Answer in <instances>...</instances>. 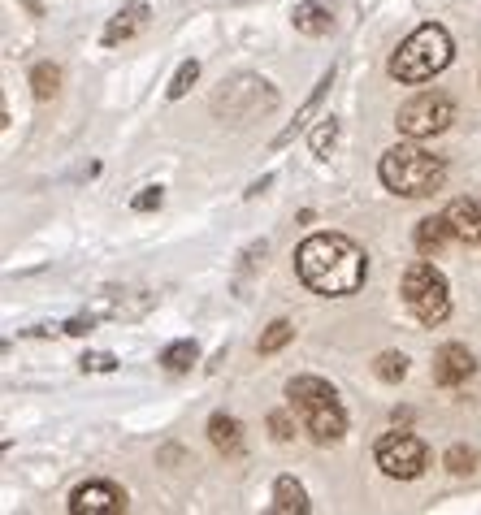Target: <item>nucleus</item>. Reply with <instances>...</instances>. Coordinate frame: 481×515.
Listing matches in <instances>:
<instances>
[{"mask_svg": "<svg viewBox=\"0 0 481 515\" xmlns=\"http://www.w3.org/2000/svg\"><path fill=\"white\" fill-rule=\"evenodd\" d=\"M295 273L312 295L325 299H343L356 295L369 277V260L347 234H312V239L299 243L295 252Z\"/></svg>", "mask_w": 481, "mask_h": 515, "instance_id": "nucleus-1", "label": "nucleus"}, {"mask_svg": "<svg viewBox=\"0 0 481 515\" xmlns=\"http://www.w3.org/2000/svg\"><path fill=\"white\" fill-rule=\"evenodd\" d=\"M377 178H382L386 191L408 195V200H425V195L442 191L447 165H442V156L416 148V143H395V148L377 161Z\"/></svg>", "mask_w": 481, "mask_h": 515, "instance_id": "nucleus-2", "label": "nucleus"}, {"mask_svg": "<svg viewBox=\"0 0 481 515\" xmlns=\"http://www.w3.org/2000/svg\"><path fill=\"white\" fill-rule=\"evenodd\" d=\"M286 399H291V407L299 412V420H304L308 438L330 446L347 433V412L343 403H338V390L330 386V381L321 377H291L286 381Z\"/></svg>", "mask_w": 481, "mask_h": 515, "instance_id": "nucleus-3", "label": "nucleus"}, {"mask_svg": "<svg viewBox=\"0 0 481 515\" xmlns=\"http://www.w3.org/2000/svg\"><path fill=\"white\" fill-rule=\"evenodd\" d=\"M451 52H455V44H451L447 26L425 22L395 48V57H390V78H399V83H429V78L451 65Z\"/></svg>", "mask_w": 481, "mask_h": 515, "instance_id": "nucleus-4", "label": "nucleus"}, {"mask_svg": "<svg viewBox=\"0 0 481 515\" xmlns=\"http://www.w3.org/2000/svg\"><path fill=\"white\" fill-rule=\"evenodd\" d=\"M403 303H408V312L421 325H442L451 316L447 277H442L434 264H429V256L425 260H412L408 273H403Z\"/></svg>", "mask_w": 481, "mask_h": 515, "instance_id": "nucleus-5", "label": "nucleus"}, {"mask_svg": "<svg viewBox=\"0 0 481 515\" xmlns=\"http://www.w3.org/2000/svg\"><path fill=\"white\" fill-rule=\"evenodd\" d=\"M273 104H278V96H273V87L265 83V78L239 74V78H230V83H221L213 109L221 117H230V122H252L256 113H269Z\"/></svg>", "mask_w": 481, "mask_h": 515, "instance_id": "nucleus-6", "label": "nucleus"}, {"mask_svg": "<svg viewBox=\"0 0 481 515\" xmlns=\"http://www.w3.org/2000/svg\"><path fill=\"white\" fill-rule=\"evenodd\" d=\"M451 122H455V104H451V96H442V91H421V96H412L395 117L399 135H408V139L442 135Z\"/></svg>", "mask_w": 481, "mask_h": 515, "instance_id": "nucleus-7", "label": "nucleus"}, {"mask_svg": "<svg viewBox=\"0 0 481 515\" xmlns=\"http://www.w3.org/2000/svg\"><path fill=\"white\" fill-rule=\"evenodd\" d=\"M373 459H377V468H382L386 477H395V481H416V477L425 472V464H429V451H425V442L416 438V433L395 429V433H386V438L377 442Z\"/></svg>", "mask_w": 481, "mask_h": 515, "instance_id": "nucleus-8", "label": "nucleus"}, {"mask_svg": "<svg viewBox=\"0 0 481 515\" xmlns=\"http://www.w3.org/2000/svg\"><path fill=\"white\" fill-rule=\"evenodd\" d=\"M126 494L113 481H87L70 494V515H122Z\"/></svg>", "mask_w": 481, "mask_h": 515, "instance_id": "nucleus-9", "label": "nucleus"}, {"mask_svg": "<svg viewBox=\"0 0 481 515\" xmlns=\"http://www.w3.org/2000/svg\"><path fill=\"white\" fill-rule=\"evenodd\" d=\"M473 373H477V360H473V351L468 347H460V342H447V347L434 355V381L438 386L455 390V386H464Z\"/></svg>", "mask_w": 481, "mask_h": 515, "instance_id": "nucleus-10", "label": "nucleus"}, {"mask_svg": "<svg viewBox=\"0 0 481 515\" xmlns=\"http://www.w3.org/2000/svg\"><path fill=\"white\" fill-rule=\"evenodd\" d=\"M148 22H152V9L143 5V0H130V5L117 9L109 18V26H104V35H100L104 48H117V44H126V39H135Z\"/></svg>", "mask_w": 481, "mask_h": 515, "instance_id": "nucleus-11", "label": "nucleus"}, {"mask_svg": "<svg viewBox=\"0 0 481 515\" xmlns=\"http://www.w3.org/2000/svg\"><path fill=\"white\" fill-rule=\"evenodd\" d=\"M447 226H451V239L464 243V247H477L481 243V200L464 195V200H451L447 204Z\"/></svg>", "mask_w": 481, "mask_h": 515, "instance_id": "nucleus-12", "label": "nucleus"}, {"mask_svg": "<svg viewBox=\"0 0 481 515\" xmlns=\"http://www.w3.org/2000/svg\"><path fill=\"white\" fill-rule=\"evenodd\" d=\"M126 295L130 290H104L96 316H109V321H139V316L156 303V295H148V290H135V299H126Z\"/></svg>", "mask_w": 481, "mask_h": 515, "instance_id": "nucleus-13", "label": "nucleus"}, {"mask_svg": "<svg viewBox=\"0 0 481 515\" xmlns=\"http://www.w3.org/2000/svg\"><path fill=\"white\" fill-rule=\"evenodd\" d=\"M330 87H334V70H325V74L317 78V87H312V96H308L304 104H299L295 122H291V126H282V130H278V135H273V143H269V148H273V152H282V148H286V143H291V139L299 135V130H304V126L312 122V113H317V109H321V100H325V91H330Z\"/></svg>", "mask_w": 481, "mask_h": 515, "instance_id": "nucleus-14", "label": "nucleus"}, {"mask_svg": "<svg viewBox=\"0 0 481 515\" xmlns=\"http://www.w3.org/2000/svg\"><path fill=\"white\" fill-rule=\"evenodd\" d=\"M291 26L299 35H330V26H334V18H330V9L325 5H317V0H299V5L291 9Z\"/></svg>", "mask_w": 481, "mask_h": 515, "instance_id": "nucleus-15", "label": "nucleus"}, {"mask_svg": "<svg viewBox=\"0 0 481 515\" xmlns=\"http://www.w3.org/2000/svg\"><path fill=\"white\" fill-rule=\"evenodd\" d=\"M447 239H451L447 213H438V217H425V221H416V234H412V243H416V252H421V256H438L442 247H447Z\"/></svg>", "mask_w": 481, "mask_h": 515, "instance_id": "nucleus-16", "label": "nucleus"}, {"mask_svg": "<svg viewBox=\"0 0 481 515\" xmlns=\"http://www.w3.org/2000/svg\"><path fill=\"white\" fill-rule=\"evenodd\" d=\"M278 515H304V511H312V503H308V490L299 485L295 477H278V485H273V503H269Z\"/></svg>", "mask_w": 481, "mask_h": 515, "instance_id": "nucleus-17", "label": "nucleus"}, {"mask_svg": "<svg viewBox=\"0 0 481 515\" xmlns=\"http://www.w3.org/2000/svg\"><path fill=\"white\" fill-rule=\"evenodd\" d=\"M208 438H213V446L221 455H239L243 451V425L226 412H217L213 420H208Z\"/></svg>", "mask_w": 481, "mask_h": 515, "instance_id": "nucleus-18", "label": "nucleus"}, {"mask_svg": "<svg viewBox=\"0 0 481 515\" xmlns=\"http://www.w3.org/2000/svg\"><path fill=\"white\" fill-rule=\"evenodd\" d=\"M195 360H200L195 338H178V342H169V347L161 351V368H165V373H187Z\"/></svg>", "mask_w": 481, "mask_h": 515, "instance_id": "nucleus-19", "label": "nucleus"}, {"mask_svg": "<svg viewBox=\"0 0 481 515\" xmlns=\"http://www.w3.org/2000/svg\"><path fill=\"white\" fill-rule=\"evenodd\" d=\"M31 91H35V100H52L61 91V70L52 61H39L35 70H31Z\"/></svg>", "mask_w": 481, "mask_h": 515, "instance_id": "nucleus-20", "label": "nucleus"}, {"mask_svg": "<svg viewBox=\"0 0 481 515\" xmlns=\"http://www.w3.org/2000/svg\"><path fill=\"white\" fill-rule=\"evenodd\" d=\"M195 78H200V61H182L178 65V70H174V78H169V87H165V96L169 100H182V96H187V91L195 87Z\"/></svg>", "mask_w": 481, "mask_h": 515, "instance_id": "nucleus-21", "label": "nucleus"}, {"mask_svg": "<svg viewBox=\"0 0 481 515\" xmlns=\"http://www.w3.org/2000/svg\"><path fill=\"white\" fill-rule=\"evenodd\" d=\"M291 338H295V325H291V321H273V325L265 329V334H260L256 351H260V355H273V351H282Z\"/></svg>", "mask_w": 481, "mask_h": 515, "instance_id": "nucleus-22", "label": "nucleus"}, {"mask_svg": "<svg viewBox=\"0 0 481 515\" xmlns=\"http://www.w3.org/2000/svg\"><path fill=\"white\" fill-rule=\"evenodd\" d=\"M373 373L382 377V381H390V386H395V381H403V377H408V360H403L399 351H386V355H377Z\"/></svg>", "mask_w": 481, "mask_h": 515, "instance_id": "nucleus-23", "label": "nucleus"}, {"mask_svg": "<svg viewBox=\"0 0 481 515\" xmlns=\"http://www.w3.org/2000/svg\"><path fill=\"white\" fill-rule=\"evenodd\" d=\"M338 143V122L334 117H321L317 130H312V156H330Z\"/></svg>", "mask_w": 481, "mask_h": 515, "instance_id": "nucleus-24", "label": "nucleus"}, {"mask_svg": "<svg viewBox=\"0 0 481 515\" xmlns=\"http://www.w3.org/2000/svg\"><path fill=\"white\" fill-rule=\"evenodd\" d=\"M78 368H83V373H113L117 355H109V351H87L83 360H78Z\"/></svg>", "mask_w": 481, "mask_h": 515, "instance_id": "nucleus-25", "label": "nucleus"}, {"mask_svg": "<svg viewBox=\"0 0 481 515\" xmlns=\"http://www.w3.org/2000/svg\"><path fill=\"white\" fill-rule=\"evenodd\" d=\"M473 464H477V455L468 451V446H451V451H447V468L455 472V477H464V472H473Z\"/></svg>", "mask_w": 481, "mask_h": 515, "instance_id": "nucleus-26", "label": "nucleus"}, {"mask_svg": "<svg viewBox=\"0 0 481 515\" xmlns=\"http://www.w3.org/2000/svg\"><path fill=\"white\" fill-rule=\"evenodd\" d=\"M161 204H165V187H143L135 200H130L135 213H152V208H161Z\"/></svg>", "mask_w": 481, "mask_h": 515, "instance_id": "nucleus-27", "label": "nucleus"}, {"mask_svg": "<svg viewBox=\"0 0 481 515\" xmlns=\"http://www.w3.org/2000/svg\"><path fill=\"white\" fill-rule=\"evenodd\" d=\"M91 329H96V312L91 316H70V321H65V334L70 338H87Z\"/></svg>", "mask_w": 481, "mask_h": 515, "instance_id": "nucleus-28", "label": "nucleus"}, {"mask_svg": "<svg viewBox=\"0 0 481 515\" xmlns=\"http://www.w3.org/2000/svg\"><path fill=\"white\" fill-rule=\"evenodd\" d=\"M269 429H273V438H278V442H291V420H286L282 412L269 416Z\"/></svg>", "mask_w": 481, "mask_h": 515, "instance_id": "nucleus-29", "label": "nucleus"}, {"mask_svg": "<svg viewBox=\"0 0 481 515\" xmlns=\"http://www.w3.org/2000/svg\"><path fill=\"white\" fill-rule=\"evenodd\" d=\"M269 187H273V174H265L260 182H252V187H247V200H256V195H265Z\"/></svg>", "mask_w": 481, "mask_h": 515, "instance_id": "nucleus-30", "label": "nucleus"}, {"mask_svg": "<svg viewBox=\"0 0 481 515\" xmlns=\"http://www.w3.org/2000/svg\"><path fill=\"white\" fill-rule=\"evenodd\" d=\"M356 5H360V13H369V9L377 5V0H356Z\"/></svg>", "mask_w": 481, "mask_h": 515, "instance_id": "nucleus-31", "label": "nucleus"}]
</instances>
